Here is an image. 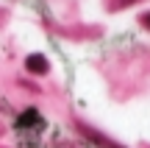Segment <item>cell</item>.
Instances as JSON below:
<instances>
[{"mask_svg":"<svg viewBox=\"0 0 150 148\" xmlns=\"http://www.w3.org/2000/svg\"><path fill=\"white\" fill-rule=\"evenodd\" d=\"M142 22H145V25L150 28V14H145V17H142Z\"/></svg>","mask_w":150,"mask_h":148,"instance_id":"277c9868","label":"cell"},{"mask_svg":"<svg viewBox=\"0 0 150 148\" xmlns=\"http://www.w3.org/2000/svg\"><path fill=\"white\" fill-rule=\"evenodd\" d=\"M25 67H28L31 73L45 76V73H47V59H45V56H39V53H33V56H28V59H25Z\"/></svg>","mask_w":150,"mask_h":148,"instance_id":"7a4b0ae2","label":"cell"},{"mask_svg":"<svg viewBox=\"0 0 150 148\" xmlns=\"http://www.w3.org/2000/svg\"><path fill=\"white\" fill-rule=\"evenodd\" d=\"M86 134H89V140H95V143L100 145V148H120V145H114L111 140H106V137H100V134H95V132H86Z\"/></svg>","mask_w":150,"mask_h":148,"instance_id":"3957f363","label":"cell"},{"mask_svg":"<svg viewBox=\"0 0 150 148\" xmlns=\"http://www.w3.org/2000/svg\"><path fill=\"white\" fill-rule=\"evenodd\" d=\"M17 126H20V129H42V117L36 115V109H28L25 115H20Z\"/></svg>","mask_w":150,"mask_h":148,"instance_id":"6da1fadb","label":"cell"}]
</instances>
